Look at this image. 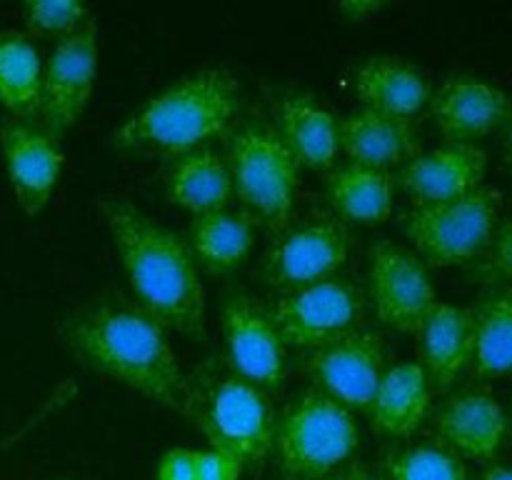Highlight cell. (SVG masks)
I'll return each instance as SVG.
<instances>
[{
    "instance_id": "6da1fadb",
    "label": "cell",
    "mask_w": 512,
    "mask_h": 480,
    "mask_svg": "<svg viewBox=\"0 0 512 480\" xmlns=\"http://www.w3.org/2000/svg\"><path fill=\"white\" fill-rule=\"evenodd\" d=\"M63 338L83 363L153 403L188 418L193 380L180 365L168 330L140 305L100 300L63 320Z\"/></svg>"
},
{
    "instance_id": "7a4b0ae2",
    "label": "cell",
    "mask_w": 512,
    "mask_h": 480,
    "mask_svg": "<svg viewBox=\"0 0 512 480\" xmlns=\"http://www.w3.org/2000/svg\"><path fill=\"white\" fill-rule=\"evenodd\" d=\"M100 215L140 308L165 330L205 343V288L188 240L128 198H103Z\"/></svg>"
},
{
    "instance_id": "3957f363",
    "label": "cell",
    "mask_w": 512,
    "mask_h": 480,
    "mask_svg": "<svg viewBox=\"0 0 512 480\" xmlns=\"http://www.w3.org/2000/svg\"><path fill=\"white\" fill-rule=\"evenodd\" d=\"M238 108L240 85L230 70H195L133 110L113 133V143L123 150H158L178 158L223 135Z\"/></svg>"
},
{
    "instance_id": "277c9868",
    "label": "cell",
    "mask_w": 512,
    "mask_h": 480,
    "mask_svg": "<svg viewBox=\"0 0 512 480\" xmlns=\"http://www.w3.org/2000/svg\"><path fill=\"white\" fill-rule=\"evenodd\" d=\"M188 420L208 438L210 448L245 465H263L273 453L275 415L270 393L248 383L230 368H208L193 378Z\"/></svg>"
},
{
    "instance_id": "5b68a950",
    "label": "cell",
    "mask_w": 512,
    "mask_h": 480,
    "mask_svg": "<svg viewBox=\"0 0 512 480\" xmlns=\"http://www.w3.org/2000/svg\"><path fill=\"white\" fill-rule=\"evenodd\" d=\"M360 445L355 415L320 390L308 388L278 415L273 453L288 480H328Z\"/></svg>"
},
{
    "instance_id": "8992f818",
    "label": "cell",
    "mask_w": 512,
    "mask_h": 480,
    "mask_svg": "<svg viewBox=\"0 0 512 480\" xmlns=\"http://www.w3.org/2000/svg\"><path fill=\"white\" fill-rule=\"evenodd\" d=\"M228 168L245 213L268 230L288 228L300 185V165L275 125L248 123L230 135Z\"/></svg>"
},
{
    "instance_id": "52a82bcc",
    "label": "cell",
    "mask_w": 512,
    "mask_h": 480,
    "mask_svg": "<svg viewBox=\"0 0 512 480\" xmlns=\"http://www.w3.org/2000/svg\"><path fill=\"white\" fill-rule=\"evenodd\" d=\"M500 203L503 193L483 183L460 198L413 205L400 215V228L428 268H448L468 263L488 248L500 223Z\"/></svg>"
},
{
    "instance_id": "ba28073f",
    "label": "cell",
    "mask_w": 512,
    "mask_h": 480,
    "mask_svg": "<svg viewBox=\"0 0 512 480\" xmlns=\"http://www.w3.org/2000/svg\"><path fill=\"white\" fill-rule=\"evenodd\" d=\"M268 313L288 348L310 353L360 328L365 295L353 280L335 275L323 283L280 293Z\"/></svg>"
},
{
    "instance_id": "9c48e42d",
    "label": "cell",
    "mask_w": 512,
    "mask_h": 480,
    "mask_svg": "<svg viewBox=\"0 0 512 480\" xmlns=\"http://www.w3.org/2000/svg\"><path fill=\"white\" fill-rule=\"evenodd\" d=\"M350 235L333 215L310 218L280 230L263 258V278L280 293L335 278L348 260Z\"/></svg>"
},
{
    "instance_id": "30bf717a",
    "label": "cell",
    "mask_w": 512,
    "mask_h": 480,
    "mask_svg": "<svg viewBox=\"0 0 512 480\" xmlns=\"http://www.w3.org/2000/svg\"><path fill=\"white\" fill-rule=\"evenodd\" d=\"M98 78V28L90 20L75 33L65 35L43 63L38 125L60 138L68 133L88 108Z\"/></svg>"
},
{
    "instance_id": "8fae6325",
    "label": "cell",
    "mask_w": 512,
    "mask_h": 480,
    "mask_svg": "<svg viewBox=\"0 0 512 480\" xmlns=\"http://www.w3.org/2000/svg\"><path fill=\"white\" fill-rule=\"evenodd\" d=\"M220 330L228 368L265 393L280 390L288 370V345L268 308L245 293H230L220 308Z\"/></svg>"
},
{
    "instance_id": "7c38bea8",
    "label": "cell",
    "mask_w": 512,
    "mask_h": 480,
    "mask_svg": "<svg viewBox=\"0 0 512 480\" xmlns=\"http://www.w3.org/2000/svg\"><path fill=\"white\" fill-rule=\"evenodd\" d=\"M385 370L383 338L365 328L305 355V375L313 388L350 413H368Z\"/></svg>"
},
{
    "instance_id": "4fadbf2b",
    "label": "cell",
    "mask_w": 512,
    "mask_h": 480,
    "mask_svg": "<svg viewBox=\"0 0 512 480\" xmlns=\"http://www.w3.org/2000/svg\"><path fill=\"white\" fill-rule=\"evenodd\" d=\"M368 280L380 323L398 333H420L438 303L428 265L413 250L383 240L370 250Z\"/></svg>"
},
{
    "instance_id": "5bb4252c",
    "label": "cell",
    "mask_w": 512,
    "mask_h": 480,
    "mask_svg": "<svg viewBox=\"0 0 512 480\" xmlns=\"http://www.w3.org/2000/svg\"><path fill=\"white\" fill-rule=\"evenodd\" d=\"M0 155L20 210L30 218L43 213L63 173L65 155L60 138L40 128L35 120L3 118Z\"/></svg>"
},
{
    "instance_id": "9a60e30c",
    "label": "cell",
    "mask_w": 512,
    "mask_h": 480,
    "mask_svg": "<svg viewBox=\"0 0 512 480\" xmlns=\"http://www.w3.org/2000/svg\"><path fill=\"white\" fill-rule=\"evenodd\" d=\"M430 115L445 143H478L500 130L512 110V93L480 75H448L430 95Z\"/></svg>"
},
{
    "instance_id": "2e32d148",
    "label": "cell",
    "mask_w": 512,
    "mask_h": 480,
    "mask_svg": "<svg viewBox=\"0 0 512 480\" xmlns=\"http://www.w3.org/2000/svg\"><path fill=\"white\" fill-rule=\"evenodd\" d=\"M508 428V413L488 388L455 390L433 415L438 443L463 460H493Z\"/></svg>"
},
{
    "instance_id": "e0dca14e",
    "label": "cell",
    "mask_w": 512,
    "mask_h": 480,
    "mask_svg": "<svg viewBox=\"0 0 512 480\" xmlns=\"http://www.w3.org/2000/svg\"><path fill=\"white\" fill-rule=\"evenodd\" d=\"M488 173V150L480 143H443L420 153L395 175V188H403L420 203L460 198L480 188Z\"/></svg>"
},
{
    "instance_id": "ac0fdd59",
    "label": "cell",
    "mask_w": 512,
    "mask_h": 480,
    "mask_svg": "<svg viewBox=\"0 0 512 480\" xmlns=\"http://www.w3.org/2000/svg\"><path fill=\"white\" fill-rule=\"evenodd\" d=\"M340 150L350 163L393 173L423 153V138L413 118L358 108L338 118Z\"/></svg>"
},
{
    "instance_id": "d6986e66",
    "label": "cell",
    "mask_w": 512,
    "mask_h": 480,
    "mask_svg": "<svg viewBox=\"0 0 512 480\" xmlns=\"http://www.w3.org/2000/svg\"><path fill=\"white\" fill-rule=\"evenodd\" d=\"M420 360L433 393H448L473 365V308L438 300L420 328Z\"/></svg>"
},
{
    "instance_id": "ffe728a7",
    "label": "cell",
    "mask_w": 512,
    "mask_h": 480,
    "mask_svg": "<svg viewBox=\"0 0 512 480\" xmlns=\"http://www.w3.org/2000/svg\"><path fill=\"white\" fill-rule=\"evenodd\" d=\"M353 88L360 108L415 118L430 103V80L413 63L395 55H373L353 73Z\"/></svg>"
},
{
    "instance_id": "44dd1931",
    "label": "cell",
    "mask_w": 512,
    "mask_h": 480,
    "mask_svg": "<svg viewBox=\"0 0 512 480\" xmlns=\"http://www.w3.org/2000/svg\"><path fill=\"white\" fill-rule=\"evenodd\" d=\"M433 388L418 360H405L385 370L370 403V425L385 438H413L430 415Z\"/></svg>"
},
{
    "instance_id": "7402d4cb",
    "label": "cell",
    "mask_w": 512,
    "mask_h": 480,
    "mask_svg": "<svg viewBox=\"0 0 512 480\" xmlns=\"http://www.w3.org/2000/svg\"><path fill=\"white\" fill-rule=\"evenodd\" d=\"M165 193L193 218L230 208L235 193L228 160L210 145L178 155L165 175Z\"/></svg>"
},
{
    "instance_id": "603a6c76",
    "label": "cell",
    "mask_w": 512,
    "mask_h": 480,
    "mask_svg": "<svg viewBox=\"0 0 512 480\" xmlns=\"http://www.w3.org/2000/svg\"><path fill=\"white\" fill-rule=\"evenodd\" d=\"M275 130L300 168L333 170L340 153L338 118L313 95H290L280 103Z\"/></svg>"
},
{
    "instance_id": "cb8c5ba5",
    "label": "cell",
    "mask_w": 512,
    "mask_h": 480,
    "mask_svg": "<svg viewBox=\"0 0 512 480\" xmlns=\"http://www.w3.org/2000/svg\"><path fill=\"white\" fill-rule=\"evenodd\" d=\"M258 235V223L240 210H218L190 220L188 245L198 268L210 275H228L243 265Z\"/></svg>"
},
{
    "instance_id": "d4e9b609",
    "label": "cell",
    "mask_w": 512,
    "mask_h": 480,
    "mask_svg": "<svg viewBox=\"0 0 512 480\" xmlns=\"http://www.w3.org/2000/svg\"><path fill=\"white\" fill-rule=\"evenodd\" d=\"M330 205L343 220L378 225L390 218L395 200V175L365 165H338L325 178Z\"/></svg>"
},
{
    "instance_id": "484cf974",
    "label": "cell",
    "mask_w": 512,
    "mask_h": 480,
    "mask_svg": "<svg viewBox=\"0 0 512 480\" xmlns=\"http://www.w3.org/2000/svg\"><path fill=\"white\" fill-rule=\"evenodd\" d=\"M43 63L40 50L28 35L20 30L0 33V105L10 118H38Z\"/></svg>"
},
{
    "instance_id": "4316f807",
    "label": "cell",
    "mask_w": 512,
    "mask_h": 480,
    "mask_svg": "<svg viewBox=\"0 0 512 480\" xmlns=\"http://www.w3.org/2000/svg\"><path fill=\"white\" fill-rule=\"evenodd\" d=\"M478 375H500L512 370V288H493L473 310Z\"/></svg>"
},
{
    "instance_id": "83f0119b",
    "label": "cell",
    "mask_w": 512,
    "mask_h": 480,
    "mask_svg": "<svg viewBox=\"0 0 512 480\" xmlns=\"http://www.w3.org/2000/svg\"><path fill=\"white\" fill-rule=\"evenodd\" d=\"M378 480H470L460 455L440 443H420L393 450L380 460Z\"/></svg>"
},
{
    "instance_id": "f1b7e54d",
    "label": "cell",
    "mask_w": 512,
    "mask_h": 480,
    "mask_svg": "<svg viewBox=\"0 0 512 480\" xmlns=\"http://www.w3.org/2000/svg\"><path fill=\"white\" fill-rule=\"evenodd\" d=\"M23 20L30 33L55 35L60 40L88 25L93 18L88 5L78 0H30L23 5Z\"/></svg>"
},
{
    "instance_id": "f546056e",
    "label": "cell",
    "mask_w": 512,
    "mask_h": 480,
    "mask_svg": "<svg viewBox=\"0 0 512 480\" xmlns=\"http://www.w3.org/2000/svg\"><path fill=\"white\" fill-rule=\"evenodd\" d=\"M483 273L495 288H512V215L500 220L483 250Z\"/></svg>"
},
{
    "instance_id": "4dcf8cb0",
    "label": "cell",
    "mask_w": 512,
    "mask_h": 480,
    "mask_svg": "<svg viewBox=\"0 0 512 480\" xmlns=\"http://www.w3.org/2000/svg\"><path fill=\"white\" fill-rule=\"evenodd\" d=\"M243 463L220 450H195V480H240Z\"/></svg>"
},
{
    "instance_id": "1f68e13d",
    "label": "cell",
    "mask_w": 512,
    "mask_h": 480,
    "mask_svg": "<svg viewBox=\"0 0 512 480\" xmlns=\"http://www.w3.org/2000/svg\"><path fill=\"white\" fill-rule=\"evenodd\" d=\"M155 480H195V450L173 448L163 453L155 468Z\"/></svg>"
},
{
    "instance_id": "d6a6232c",
    "label": "cell",
    "mask_w": 512,
    "mask_h": 480,
    "mask_svg": "<svg viewBox=\"0 0 512 480\" xmlns=\"http://www.w3.org/2000/svg\"><path fill=\"white\" fill-rule=\"evenodd\" d=\"M380 8H385V3H380V0H348V3L338 5V10L348 20H365L368 15L378 13Z\"/></svg>"
},
{
    "instance_id": "836d02e7",
    "label": "cell",
    "mask_w": 512,
    "mask_h": 480,
    "mask_svg": "<svg viewBox=\"0 0 512 480\" xmlns=\"http://www.w3.org/2000/svg\"><path fill=\"white\" fill-rule=\"evenodd\" d=\"M328 480H378V475L370 473V470L363 468V465H348V468L338 470V473Z\"/></svg>"
},
{
    "instance_id": "e575fe53",
    "label": "cell",
    "mask_w": 512,
    "mask_h": 480,
    "mask_svg": "<svg viewBox=\"0 0 512 480\" xmlns=\"http://www.w3.org/2000/svg\"><path fill=\"white\" fill-rule=\"evenodd\" d=\"M500 150H503V160L512 168V110L505 125L500 128Z\"/></svg>"
},
{
    "instance_id": "d590c367",
    "label": "cell",
    "mask_w": 512,
    "mask_h": 480,
    "mask_svg": "<svg viewBox=\"0 0 512 480\" xmlns=\"http://www.w3.org/2000/svg\"><path fill=\"white\" fill-rule=\"evenodd\" d=\"M480 480H512V465H490Z\"/></svg>"
}]
</instances>
